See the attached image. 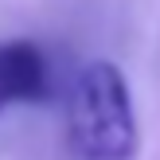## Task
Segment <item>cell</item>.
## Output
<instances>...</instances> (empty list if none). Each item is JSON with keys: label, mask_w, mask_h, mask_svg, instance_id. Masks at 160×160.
Segmentation results:
<instances>
[{"label": "cell", "mask_w": 160, "mask_h": 160, "mask_svg": "<svg viewBox=\"0 0 160 160\" xmlns=\"http://www.w3.org/2000/svg\"><path fill=\"white\" fill-rule=\"evenodd\" d=\"M67 133L78 160H133L137 113L129 82L113 62L98 59L78 70L67 102Z\"/></svg>", "instance_id": "cell-1"}, {"label": "cell", "mask_w": 160, "mask_h": 160, "mask_svg": "<svg viewBox=\"0 0 160 160\" xmlns=\"http://www.w3.org/2000/svg\"><path fill=\"white\" fill-rule=\"evenodd\" d=\"M51 94V70L35 43H0V113L12 102H43Z\"/></svg>", "instance_id": "cell-2"}]
</instances>
